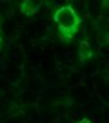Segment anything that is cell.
I'll list each match as a JSON object with an SVG mask.
<instances>
[{
	"mask_svg": "<svg viewBox=\"0 0 109 123\" xmlns=\"http://www.w3.org/2000/svg\"><path fill=\"white\" fill-rule=\"evenodd\" d=\"M53 21L56 22L59 33L65 41H71L75 33H78L80 26V18L78 12L71 6H63L53 15Z\"/></svg>",
	"mask_w": 109,
	"mask_h": 123,
	"instance_id": "obj_1",
	"label": "cell"
},
{
	"mask_svg": "<svg viewBox=\"0 0 109 123\" xmlns=\"http://www.w3.org/2000/svg\"><path fill=\"white\" fill-rule=\"evenodd\" d=\"M41 7V0H25L21 4V10L23 14L26 15H31L38 11V8Z\"/></svg>",
	"mask_w": 109,
	"mask_h": 123,
	"instance_id": "obj_2",
	"label": "cell"
},
{
	"mask_svg": "<svg viewBox=\"0 0 109 123\" xmlns=\"http://www.w3.org/2000/svg\"><path fill=\"white\" fill-rule=\"evenodd\" d=\"M78 55L83 62L90 60L93 57V48L87 41H80L78 45Z\"/></svg>",
	"mask_w": 109,
	"mask_h": 123,
	"instance_id": "obj_3",
	"label": "cell"
},
{
	"mask_svg": "<svg viewBox=\"0 0 109 123\" xmlns=\"http://www.w3.org/2000/svg\"><path fill=\"white\" fill-rule=\"evenodd\" d=\"M76 123H92L89 119H80V120H78Z\"/></svg>",
	"mask_w": 109,
	"mask_h": 123,
	"instance_id": "obj_4",
	"label": "cell"
},
{
	"mask_svg": "<svg viewBox=\"0 0 109 123\" xmlns=\"http://www.w3.org/2000/svg\"><path fill=\"white\" fill-rule=\"evenodd\" d=\"M106 41H108V44H109V33H108V36H106Z\"/></svg>",
	"mask_w": 109,
	"mask_h": 123,
	"instance_id": "obj_5",
	"label": "cell"
},
{
	"mask_svg": "<svg viewBox=\"0 0 109 123\" xmlns=\"http://www.w3.org/2000/svg\"><path fill=\"white\" fill-rule=\"evenodd\" d=\"M0 43H1V37H0Z\"/></svg>",
	"mask_w": 109,
	"mask_h": 123,
	"instance_id": "obj_6",
	"label": "cell"
}]
</instances>
